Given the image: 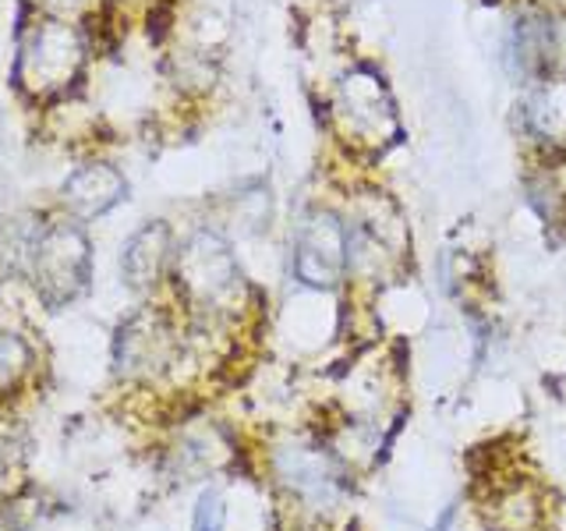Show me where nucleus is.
<instances>
[{
  "mask_svg": "<svg viewBox=\"0 0 566 531\" xmlns=\"http://www.w3.org/2000/svg\"><path fill=\"white\" fill-rule=\"evenodd\" d=\"M177 280L195 305H223L238 288V266L230 256V244L212 230L191 235V241L177 256Z\"/></svg>",
  "mask_w": 566,
  "mask_h": 531,
  "instance_id": "3",
  "label": "nucleus"
},
{
  "mask_svg": "<svg viewBox=\"0 0 566 531\" xmlns=\"http://www.w3.org/2000/svg\"><path fill=\"white\" fill-rule=\"evenodd\" d=\"M35 235H40L35 220H11L0 227V280L29 273Z\"/></svg>",
  "mask_w": 566,
  "mask_h": 531,
  "instance_id": "9",
  "label": "nucleus"
},
{
  "mask_svg": "<svg viewBox=\"0 0 566 531\" xmlns=\"http://www.w3.org/2000/svg\"><path fill=\"white\" fill-rule=\"evenodd\" d=\"M195 531H220V507L217 496H206L199 503V513H195Z\"/></svg>",
  "mask_w": 566,
  "mask_h": 531,
  "instance_id": "11",
  "label": "nucleus"
},
{
  "mask_svg": "<svg viewBox=\"0 0 566 531\" xmlns=\"http://www.w3.org/2000/svg\"><path fill=\"white\" fill-rule=\"evenodd\" d=\"M61 4H75V0H61Z\"/></svg>",
  "mask_w": 566,
  "mask_h": 531,
  "instance_id": "12",
  "label": "nucleus"
},
{
  "mask_svg": "<svg viewBox=\"0 0 566 531\" xmlns=\"http://www.w3.org/2000/svg\"><path fill=\"white\" fill-rule=\"evenodd\" d=\"M124 195H128V181H124V174L111 164H82L61 188V199L75 220L103 217V212L114 209Z\"/></svg>",
  "mask_w": 566,
  "mask_h": 531,
  "instance_id": "6",
  "label": "nucleus"
},
{
  "mask_svg": "<svg viewBox=\"0 0 566 531\" xmlns=\"http://www.w3.org/2000/svg\"><path fill=\"white\" fill-rule=\"evenodd\" d=\"M93 273V244L75 223H46L40 227L29 259V280L46 309H64L88 288Z\"/></svg>",
  "mask_w": 566,
  "mask_h": 531,
  "instance_id": "2",
  "label": "nucleus"
},
{
  "mask_svg": "<svg viewBox=\"0 0 566 531\" xmlns=\"http://www.w3.org/2000/svg\"><path fill=\"white\" fill-rule=\"evenodd\" d=\"M336 111L350 135H358L368 146H386L397 138V111L386 85L371 71H350L336 96Z\"/></svg>",
  "mask_w": 566,
  "mask_h": 531,
  "instance_id": "4",
  "label": "nucleus"
},
{
  "mask_svg": "<svg viewBox=\"0 0 566 531\" xmlns=\"http://www.w3.org/2000/svg\"><path fill=\"white\" fill-rule=\"evenodd\" d=\"M294 266L297 277L312 283V288H333L344 277L350 248H347V227L333 217V212H312L297 230V248H294Z\"/></svg>",
  "mask_w": 566,
  "mask_h": 531,
  "instance_id": "5",
  "label": "nucleus"
},
{
  "mask_svg": "<svg viewBox=\"0 0 566 531\" xmlns=\"http://www.w3.org/2000/svg\"><path fill=\"white\" fill-rule=\"evenodd\" d=\"M170 358V326L167 319L142 312L117 330L114 362L120 372H153Z\"/></svg>",
  "mask_w": 566,
  "mask_h": 531,
  "instance_id": "7",
  "label": "nucleus"
},
{
  "mask_svg": "<svg viewBox=\"0 0 566 531\" xmlns=\"http://www.w3.org/2000/svg\"><path fill=\"white\" fill-rule=\"evenodd\" d=\"M32 368V347L22 333L0 330V397L11 394V389L29 376Z\"/></svg>",
  "mask_w": 566,
  "mask_h": 531,
  "instance_id": "10",
  "label": "nucleus"
},
{
  "mask_svg": "<svg viewBox=\"0 0 566 531\" xmlns=\"http://www.w3.org/2000/svg\"><path fill=\"white\" fill-rule=\"evenodd\" d=\"M82 67H85V40L71 25L43 14L22 32L14 75L25 93L61 96L64 88L78 82Z\"/></svg>",
  "mask_w": 566,
  "mask_h": 531,
  "instance_id": "1",
  "label": "nucleus"
},
{
  "mask_svg": "<svg viewBox=\"0 0 566 531\" xmlns=\"http://www.w3.org/2000/svg\"><path fill=\"white\" fill-rule=\"evenodd\" d=\"M170 256H174V235H170V227L164 220L146 223L128 241V248H124V259H120L124 283H128L132 291L153 288V283L167 273Z\"/></svg>",
  "mask_w": 566,
  "mask_h": 531,
  "instance_id": "8",
  "label": "nucleus"
}]
</instances>
